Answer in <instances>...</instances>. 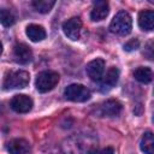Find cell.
<instances>
[{
  "mask_svg": "<svg viewBox=\"0 0 154 154\" xmlns=\"http://www.w3.org/2000/svg\"><path fill=\"white\" fill-rule=\"evenodd\" d=\"M134 77L136 81L141 82V83H150L152 82V78H153V72L149 67H146V66H140L137 67L135 71H134Z\"/></svg>",
  "mask_w": 154,
  "mask_h": 154,
  "instance_id": "17",
  "label": "cell"
},
{
  "mask_svg": "<svg viewBox=\"0 0 154 154\" xmlns=\"http://www.w3.org/2000/svg\"><path fill=\"white\" fill-rule=\"evenodd\" d=\"M131 29H132V19L126 11H119L113 17L109 24V30L113 34H117L120 36H125L130 34Z\"/></svg>",
  "mask_w": 154,
  "mask_h": 154,
  "instance_id": "2",
  "label": "cell"
},
{
  "mask_svg": "<svg viewBox=\"0 0 154 154\" xmlns=\"http://www.w3.org/2000/svg\"><path fill=\"white\" fill-rule=\"evenodd\" d=\"M63 150L65 154H95L97 149L90 136L75 135L64 142Z\"/></svg>",
  "mask_w": 154,
  "mask_h": 154,
  "instance_id": "1",
  "label": "cell"
},
{
  "mask_svg": "<svg viewBox=\"0 0 154 154\" xmlns=\"http://www.w3.org/2000/svg\"><path fill=\"white\" fill-rule=\"evenodd\" d=\"M16 22V14L11 8H0V23L4 26H11Z\"/></svg>",
  "mask_w": 154,
  "mask_h": 154,
  "instance_id": "18",
  "label": "cell"
},
{
  "mask_svg": "<svg viewBox=\"0 0 154 154\" xmlns=\"http://www.w3.org/2000/svg\"><path fill=\"white\" fill-rule=\"evenodd\" d=\"M13 57L14 60L22 65L29 64L32 59V52L25 43H17L13 48Z\"/></svg>",
  "mask_w": 154,
  "mask_h": 154,
  "instance_id": "10",
  "label": "cell"
},
{
  "mask_svg": "<svg viewBox=\"0 0 154 154\" xmlns=\"http://www.w3.org/2000/svg\"><path fill=\"white\" fill-rule=\"evenodd\" d=\"M64 96L66 100H70L73 102H84L90 99V91L89 89H87V87L73 83L65 88Z\"/></svg>",
  "mask_w": 154,
  "mask_h": 154,
  "instance_id": "5",
  "label": "cell"
},
{
  "mask_svg": "<svg viewBox=\"0 0 154 154\" xmlns=\"http://www.w3.org/2000/svg\"><path fill=\"white\" fill-rule=\"evenodd\" d=\"M30 82V76L26 71L18 70V71H11L6 75L4 79V87L5 89H22L25 88Z\"/></svg>",
  "mask_w": 154,
  "mask_h": 154,
  "instance_id": "3",
  "label": "cell"
},
{
  "mask_svg": "<svg viewBox=\"0 0 154 154\" xmlns=\"http://www.w3.org/2000/svg\"><path fill=\"white\" fill-rule=\"evenodd\" d=\"M108 12H109V7L107 1H94L90 12V18L94 22H100L108 16Z\"/></svg>",
  "mask_w": 154,
  "mask_h": 154,
  "instance_id": "12",
  "label": "cell"
},
{
  "mask_svg": "<svg viewBox=\"0 0 154 154\" xmlns=\"http://www.w3.org/2000/svg\"><path fill=\"white\" fill-rule=\"evenodd\" d=\"M140 148L144 154H154V136L153 132L147 131L143 134Z\"/></svg>",
  "mask_w": 154,
  "mask_h": 154,
  "instance_id": "16",
  "label": "cell"
},
{
  "mask_svg": "<svg viewBox=\"0 0 154 154\" xmlns=\"http://www.w3.org/2000/svg\"><path fill=\"white\" fill-rule=\"evenodd\" d=\"M58 82H59V75L55 71H42L37 75L35 85L40 93H47L54 89Z\"/></svg>",
  "mask_w": 154,
  "mask_h": 154,
  "instance_id": "4",
  "label": "cell"
},
{
  "mask_svg": "<svg viewBox=\"0 0 154 154\" xmlns=\"http://www.w3.org/2000/svg\"><path fill=\"white\" fill-rule=\"evenodd\" d=\"M11 108L17 113H28L32 108V100L24 94L14 95L11 100Z\"/></svg>",
  "mask_w": 154,
  "mask_h": 154,
  "instance_id": "8",
  "label": "cell"
},
{
  "mask_svg": "<svg viewBox=\"0 0 154 154\" xmlns=\"http://www.w3.org/2000/svg\"><path fill=\"white\" fill-rule=\"evenodd\" d=\"M123 109L122 103L118 100H107L100 106V114L103 117H117Z\"/></svg>",
  "mask_w": 154,
  "mask_h": 154,
  "instance_id": "11",
  "label": "cell"
},
{
  "mask_svg": "<svg viewBox=\"0 0 154 154\" xmlns=\"http://www.w3.org/2000/svg\"><path fill=\"white\" fill-rule=\"evenodd\" d=\"M81 30H82V20L79 17H72V18L67 19L66 22H64V24H63L64 34L73 41L79 38Z\"/></svg>",
  "mask_w": 154,
  "mask_h": 154,
  "instance_id": "6",
  "label": "cell"
},
{
  "mask_svg": "<svg viewBox=\"0 0 154 154\" xmlns=\"http://www.w3.org/2000/svg\"><path fill=\"white\" fill-rule=\"evenodd\" d=\"M138 25L142 30L150 31L154 26V12L152 10H146L138 14Z\"/></svg>",
  "mask_w": 154,
  "mask_h": 154,
  "instance_id": "14",
  "label": "cell"
},
{
  "mask_svg": "<svg viewBox=\"0 0 154 154\" xmlns=\"http://www.w3.org/2000/svg\"><path fill=\"white\" fill-rule=\"evenodd\" d=\"M6 149L10 154H26L30 150V144L23 138H14L7 143Z\"/></svg>",
  "mask_w": 154,
  "mask_h": 154,
  "instance_id": "13",
  "label": "cell"
},
{
  "mask_svg": "<svg viewBox=\"0 0 154 154\" xmlns=\"http://www.w3.org/2000/svg\"><path fill=\"white\" fill-rule=\"evenodd\" d=\"M26 36L32 41V42H40L46 37V31L43 29V26L38 25V24H30L26 26L25 29Z\"/></svg>",
  "mask_w": 154,
  "mask_h": 154,
  "instance_id": "15",
  "label": "cell"
},
{
  "mask_svg": "<svg viewBox=\"0 0 154 154\" xmlns=\"http://www.w3.org/2000/svg\"><path fill=\"white\" fill-rule=\"evenodd\" d=\"M85 71H87L88 77L91 81L100 82V79L102 78L103 72H105V60L101 58H96V59L91 60L90 63H88Z\"/></svg>",
  "mask_w": 154,
  "mask_h": 154,
  "instance_id": "7",
  "label": "cell"
},
{
  "mask_svg": "<svg viewBox=\"0 0 154 154\" xmlns=\"http://www.w3.org/2000/svg\"><path fill=\"white\" fill-rule=\"evenodd\" d=\"M119 78V70L114 66L109 67L106 73L102 76V78L100 79V89L101 91H108L109 89H112Z\"/></svg>",
  "mask_w": 154,
  "mask_h": 154,
  "instance_id": "9",
  "label": "cell"
},
{
  "mask_svg": "<svg viewBox=\"0 0 154 154\" xmlns=\"http://www.w3.org/2000/svg\"><path fill=\"white\" fill-rule=\"evenodd\" d=\"M140 47V41L137 38H132L130 41H128L125 45H124V49L126 52H131V51H135Z\"/></svg>",
  "mask_w": 154,
  "mask_h": 154,
  "instance_id": "20",
  "label": "cell"
},
{
  "mask_svg": "<svg viewBox=\"0 0 154 154\" xmlns=\"http://www.w3.org/2000/svg\"><path fill=\"white\" fill-rule=\"evenodd\" d=\"M95 154H114V150H113V148H111V147H107V148H103L102 150H100V152H95Z\"/></svg>",
  "mask_w": 154,
  "mask_h": 154,
  "instance_id": "21",
  "label": "cell"
},
{
  "mask_svg": "<svg viewBox=\"0 0 154 154\" xmlns=\"http://www.w3.org/2000/svg\"><path fill=\"white\" fill-rule=\"evenodd\" d=\"M1 53H2V45H1V42H0V55H1Z\"/></svg>",
  "mask_w": 154,
  "mask_h": 154,
  "instance_id": "22",
  "label": "cell"
},
{
  "mask_svg": "<svg viewBox=\"0 0 154 154\" xmlns=\"http://www.w3.org/2000/svg\"><path fill=\"white\" fill-rule=\"evenodd\" d=\"M55 5L54 0H34L32 7L40 13H48Z\"/></svg>",
  "mask_w": 154,
  "mask_h": 154,
  "instance_id": "19",
  "label": "cell"
}]
</instances>
